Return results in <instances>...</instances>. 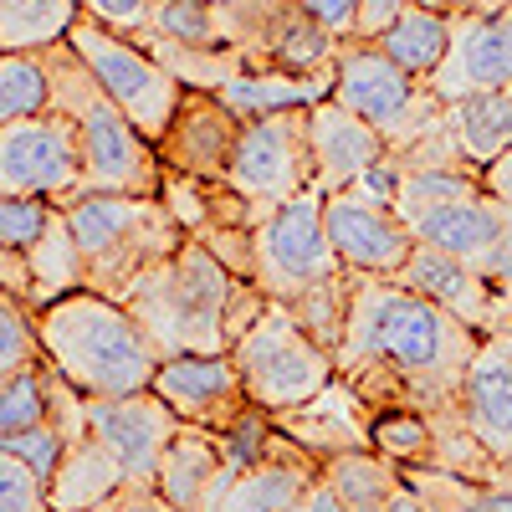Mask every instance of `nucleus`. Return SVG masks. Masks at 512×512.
I'll return each mask as SVG.
<instances>
[{
    "label": "nucleus",
    "mask_w": 512,
    "mask_h": 512,
    "mask_svg": "<svg viewBox=\"0 0 512 512\" xmlns=\"http://www.w3.org/2000/svg\"><path fill=\"white\" fill-rule=\"evenodd\" d=\"M344 272L323 226V190H303L251 226V287L267 303H292Z\"/></svg>",
    "instance_id": "0eeeda50"
},
{
    "label": "nucleus",
    "mask_w": 512,
    "mask_h": 512,
    "mask_svg": "<svg viewBox=\"0 0 512 512\" xmlns=\"http://www.w3.org/2000/svg\"><path fill=\"white\" fill-rule=\"evenodd\" d=\"M333 103H344L359 113L369 128H379L390 149L415 144L420 134H431L441 123V98L431 93V82L410 77L395 67L374 41H344L333 57Z\"/></svg>",
    "instance_id": "6e6552de"
},
{
    "label": "nucleus",
    "mask_w": 512,
    "mask_h": 512,
    "mask_svg": "<svg viewBox=\"0 0 512 512\" xmlns=\"http://www.w3.org/2000/svg\"><path fill=\"white\" fill-rule=\"evenodd\" d=\"M241 123L246 118H267V113H292V108H313L333 98V67L323 72H282V67H246L236 72L226 88L216 93Z\"/></svg>",
    "instance_id": "5701e85b"
},
{
    "label": "nucleus",
    "mask_w": 512,
    "mask_h": 512,
    "mask_svg": "<svg viewBox=\"0 0 512 512\" xmlns=\"http://www.w3.org/2000/svg\"><path fill=\"white\" fill-rule=\"evenodd\" d=\"M431 420L420 410L390 405V410H374L369 415V451H379L384 461L395 466H431Z\"/></svg>",
    "instance_id": "473e14b6"
},
{
    "label": "nucleus",
    "mask_w": 512,
    "mask_h": 512,
    "mask_svg": "<svg viewBox=\"0 0 512 512\" xmlns=\"http://www.w3.org/2000/svg\"><path fill=\"white\" fill-rule=\"evenodd\" d=\"M456 415L502 472H512V323L482 333L472 364L461 374Z\"/></svg>",
    "instance_id": "4468645a"
},
{
    "label": "nucleus",
    "mask_w": 512,
    "mask_h": 512,
    "mask_svg": "<svg viewBox=\"0 0 512 512\" xmlns=\"http://www.w3.org/2000/svg\"><path fill=\"white\" fill-rule=\"evenodd\" d=\"M47 72H52V108L72 118L77 149H82V190H118V195H159L164 164L159 149L139 134L128 113L98 88L93 72L77 62L67 47H47Z\"/></svg>",
    "instance_id": "39448f33"
},
{
    "label": "nucleus",
    "mask_w": 512,
    "mask_h": 512,
    "mask_svg": "<svg viewBox=\"0 0 512 512\" xmlns=\"http://www.w3.org/2000/svg\"><path fill=\"white\" fill-rule=\"evenodd\" d=\"M62 216L77 241L88 287L103 297H118V303L134 292L144 272H154L185 241V231L175 226L159 195L77 190L72 200H62Z\"/></svg>",
    "instance_id": "20e7f679"
},
{
    "label": "nucleus",
    "mask_w": 512,
    "mask_h": 512,
    "mask_svg": "<svg viewBox=\"0 0 512 512\" xmlns=\"http://www.w3.org/2000/svg\"><path fill=\"white\" fill-rule=\"evenodd\" d=\"M108 512H180V507H169L154 482H123V492L108 502Z\"/></svg>",
    "instance_id": "c03bdc74"
},
{
    "label": "nucleus",
    "mask_w": 512,
    "mask_h": 512,
    "mask_svg": "<svg viewBox=\"0 0 512 512\" xmlns=\"http://www.w3.org/2000/svg\"><path fill=\"white\" fill-rule=\"evenodd\" d=\"M349 292H354L349 272H338L333 282H323V287H313V292H303V297H292V303H277V308H287V313L333 354L338 338H344V328H349Z\"/></svg>",
    "instance_id": "72a5a7b5"
},
{
    "label": "nucleus",
    "mask_w": 512,
    "mask_h": 512,
    "mask_svg": "<svg viewBox=\"0 0 512 512\" xmlns=\"http://www.w3.org/2000/svg\"><path fill=\"white\" fill-rule=\"evenodd\" d=\"M512 88V11L492 16H456L446 62L431 72V93L441 103L472 93H507Z\"/></svg>",
    "instance_id": "2eb2a0df"
},
{
    "label": "nucleus",
    "mask_w": 512,
    "mask_h": 512,
    "mask_svg": "<svg viewBox=\"0 0 512 512\" xmlns=\"http://www.w3.org/2000/svg\"><path fill=\"white\" fill-rule=\"evenodd\" d=\"M36 333L47 364L82 400L144 395L154 384L159 349L118 297H103L93 287L62 292L36 308Z\"/></svg>",
    "instance_id": "7ed1b4c3"
},
{
    "label": "nucleus",
    "mask_w": 512,
    "mask_h": 512,
    "mask_svg": "<svg viewBox=\"0 0 512 512\" xmlns=\"http://www.w3.org/2000/svg\"><path fill=\"white\" fill-rule=\"evenodd\" d=\"M118 492H123V472L93 436H77L47 482L52 512H103Z\"/></svg>",
    "instance_id": "393cba45"
},
{
    "label": "nucleus",
    "mask_w": 512,
    "mask_h": 512,
    "mask_svg": "<svg viewBox=\"0 0 512 512\" xmlns=\"http://www.w3.org/2000/svg\"><path fill=\"white\" fill-rule=\"evenodd\" d=\"M241 139V118L216 98V93H195L185 88L175 118L159 134V164L175 175H195V180H226L231 154Z\"/></svg>",
    "instance_id": "6ab92c4d"
},
{
    "label": "nucleus",
    "mask_w": 512,
    "mask_h": 512,
    "mask_svg": "<svg viewBox=\"0 0 512 512\" xmlns=\"http://www.w3.org/2000/svg\"><path fill=\"white\" fill-rule=\"evenodd\" d=\"M123 308L139 318L159 359L175 354H231V344L256 323L267 297L226 262H216L195 236H185L154 272L134 282Z\"/></svg>",
    "instance_id": "f03ea898"
},
{
    "label": "nucleus",
    "mask_w": 512,
    "mask_h": 512,
    "mask_svg": "<svg viewBox=\"0 0 512 512\" xmlns=\"http://www.w3.org/2000/svg\"><path fill=\"white\" fill-rule=\"evenodd\" d=\"M395 282H405V287L420 292V297H431L436 308H446L456 323H466L477 338H482V333H497V328L512 323L502 287L487 282L472 262H461V256H451V251L415 246V251L405 256V267H400Z\"/></svg>",
    "instance_id": "dca6fc26"
},
{
    "label": "nucleus",
    "mask_w": 512,
    "mask_h": 512,
    "mask_svg": "<svg viewBox=\"0 0 512 512\" xmlns=\"http://www.w3.org/2000/svg\"><path fill=\"white\" fill-rule=\"evenodd\" d=\"M318 482H323V461L282 431L262 461L241 466V472H221V487L205 512H292Z\"/></svg>",
    "instance_id": "a211bd4d"
},
{
    "label": "nucleus",
    "mask_w": 512,
    "mask_h": 512,
    "mask_svg": "<svg viewBox=\"0 0 512 512\" xmlns=\"http://www.w3.org/2000/svg\"><path fill=\"white\" fill-rule=\"evenodd\" d=\"M492 11H512V0H472V16H492Z\"/></svg>",
    "instance_id": "8fccbe9b"
},
{
    "label": "nucleus",
    "mask_w": 512,
    "mask_h": 512,
    "mask_svg": "<svg viewBox=\"0 0 512 512\" xmlns=\"http://www.w3.org/2000/svg\"><path fill=\"white\" fill-rule=\"evenodd\" d=\"M231 364L241 374L246 405L267 410L272 420L313 405L338 379L333 354L277 303H267L262 313H256V323L231 344Z\"/></svg>",
    "instance_id": "423d86ee"
},
{
    "label": "nucleus",
    "mask_w": 512,
    "mask_h": 512,
    "mask_svg": "<svg viewBox=\"0 0 512 512\" xmlns=\"http://www.w3.org/2000/svg\"><path fill=\"white\" fill-rule=\"evenodd\" d=\"M400 477H405V472H400ZM384 512H436V507L425 502V497H420V492H415L410 482H400V492L390 497V507H384Z\"/></svg>",
    "instance_id": "49530a36"
},
{
    "label": "nucleus",
    "mask_w": 512,
    "mask_h": 512,
    "mask_svg": "<svg viewBox=\"0 0 512 512\" xmlns=\"http://www.w3.org/2000/svg\"><path fill=\"white\" fill-rule=\"evenodd\" d=\"M512 231V205L477 190L466 200H451V205H436L425 216L410 221V236L415 246H436V251H451L461 262H472L482 272V262L497 251V241Z\"/></svg>",
    "instance_id": "412c9836"
},
{
    "label": "nucleus",
    "mask_w": 512,
    "mask_h": 512,
    "mask_svg": "<svg viewBox=\"0 0 512 512\" xmlns=\"http://www.w3.org/2000/svg\"><path fill=\"white\" fill-rule=\"evenodd\" d=\"M323 482L328 492L338 497V507L344 512H384L390 507V497L400 492V466L384 461L379 451H338L323 461Z\"/></svg>",
    "instance_id": "a878e982"
},
{
    "label": "nucleus",
    "mask_w": 512,
    "mask_h": 512,
    "mask_svg": "<svg viewBox=\"0 0 512 512\" xmlns=\"http://www.w3.org/2000/svg\"><path fill=\"white\" fill-rule=\"evenodd\" d=\"M103 512H108V507H103Z\"/></svg>",
    "instance_id": "864d4df0"
},
{
    "label": "nucleus",
    "mask_w": 512,
    "mask_h": 512,
    "mask_svg": "<svg viewBox=\"0 0 512 512\" xmlns=\"http://www.w3.org/2000/svg\"><path fill=\"white\" fill-rule=\"evenodd\" d=\"M441 128L466 169H482L512 149V93H472L441 108Z\"/></svg>",
    "instance_id": "b1692460"
},
{
    "label": "nucleus",
    "mask_w": 512,
    "mask_h": 512,
    "mask_svg": "<svg viewBox=\"0 0 512 512\" xmlns=\"http://www.w3.org/2000/svg\"><path fill=\"white\" fill-rule=\"evenodd\" d=\"M323 226L344 272H359V277H400L405 256L415 251L410 226L390 205H374L359 190L323 195Z\"/></svg>",
    "instance_id": "ddd939ff"
},
{
    "label": "nucleus",
    "mask_w": 512,
    "mask_h": 512,
    "mask_svg": "<svg viewBox=\"0 0 512 512\" xmlns=\"http://www.w3.org/2000/svg\"><path fill=\"white\" fill-rule=\"evenodd\" d=\"M67 446H72V436L62 431V425L57 420H41V425H31V431H16V436L0 441V456H16L21 466H31L41 482H52V472L62 466Z\"/></svg>",
    "instance_id": "4c0bfd02"
},
{
    "label": "nucleus",
    "mask_w": 512,
    "mask_h": 512,
    "mask_svg": "<svg viewBox=\"0 0 512 512\" xmlns=\"http://www.w3.org/2000/svg\"><path fill=\"white\" fill-rule=\"evenodd\" d=\"M308 149H313V190L323 195L349 190L379 154H390L379 128H369L359 113H349L333 98L308 108Z\"/></svg>",
    "instance_id": "aec40b11"
},
{
    "label": "nucleus",
    "mask_w": 512,
    "mask_h": 512,
    "mask_svg": "<svg viewBox=\"0 0 512 512\" xmlns=\"http://www.w3.org/2000/svg\"><path fill=\"white\" fill-rule=\"evenodd\" d=\"M52 113V72L41 52H0V128Z\"/></svg>",
    "instance_id": "2f4dec72"
},
{
    "label": "nucleus",
    "mask_w": 512,
    "mask_h": 512,
    "mask_svg": "<svg viewBox=\"0 0 512 512\" xmlns=\"http://www.w3.org/2000/svg\"><path fill=\"white\" fill-rule=\"evenodd\" d=\"M82 16L103 21L108 31H123V36H139L149 31V16H154V0H82Z\"/></svg>",
    "instance_id": "ea45409f"
},
{
    "label": "nucleus",
    "mask_w": 512,
    "mask_h": 512,
    "mask_svg": "<svg viewBox=\"0 0 512 512\" xmlns=\"http://www.w3.org/2000/svg\"><path fill=\"white\" fill-rule=\"evenodd\" d=\"M482 190V175L477 169H456V164H405V180H400V195H395V216L410 226L415 216L436 205H451V200H466Z\"/></svg>",
    "instance_id": "7c9ffc66"
},
{
    "label": "nucleus",
    "mask_w": 512,
    "mask_h": 512,
    "mask_svg": "<svg viewBox=\"0 0 512 512\" xmlns=\"http://www.w3.org/2000/svg\"><path fill=\"white\" fill-rule=\"evenodd\" d=\"M400 180H405V164H400V154L390 149V154H379L364 175L349 185V190H359L364 200H374V205H390L395 210V195H400Z\"/></svg>",
    "instance_id": "a19ab883"
},
{
    "label": "nucleus",
    "mask_w": 512,
    "mask_h": 512,
    "mask_svg": "<svg viewBox=\"0 0 512 512\" xmlns=\"http://www.w3.org/2000/svg\"><path fill=\"white\" fill-rule=\"evenodd\" d=\"M502 297H507V313H512V282H502Z\"/></svg>",
    "instance_id": "3c124183"
},
{
    "label": "nucleus",
    "mask_w": 512,
    "mask_h": 512,
    "mask_svg": "<svg viewBox=\"0 0 512 512\" xmlns=\"http://www.w3.org/2000/svg\"><path fill=\"white\" fill-rule=\"evenodd\" d=\"M374 47L390 57L395 67H405L410 77L431 82V72L446 62V47H451V16H436V11H420L410 6L390 31H384Z\"/></svg>",
    "instance_id": "c85d7f7f"
},
{
    "label": "nucleus",
    "mask_w": 512,
    "mask_h": 512,
    "mask_svg": "<svg viewBox=\"0 0 512 512\" xmlns=\"http://www.w3.org/2000/svg\"><path fill=\"white\" fill-rule=\"evenodd\" d=\"M292 512H344V507H338V497L328 492V482H318V487H308V497L297 502Z\"/></svg>",
    "instance_id": "de8ad7c7"
},
{
    "label": "nucleus",
    "mask_w": 512,
    "mask_h": 512,
    "mask_svg": "<svg viewBox=\"0 0 512 512\" xmlns=\"http://www.w3.org/2000/svg\"><path fill=\"white\" fill-rule=\"evenodd\" d=\"M507 93H512V88H507Z\"/></svg>",
    "instance_id": "603ef678"
},
{
    "label": "nucleus",
    "mask_w": 512,
    "mask_h": 512,
    "mask_svg": "<svg viewBox=\"0 0 512 512\" xmlns=\"http://www.w3.org/2000/svg\"><path fill=\"white\" fill-rule=\"evenodd\" d=\"M221 472H226V461H221L216 431L180 425V436L169 441L159 472H154V492L180 512H205L210 497H216V487H221Z\"/></svg>",
    "instance_id": "4be33fe9"
},
{
    "label": "nucleus",
    "mask_w": 512,
    "mask_h": 512,
    "mask_svg": "<svg viewBox=\"0 0 512 512\" xmlns=\"http://www.w3.org/2000/svg\"><path fill=\"white\" fill-rule=\"evenodd\" d=\"M349 282V328L333 349L338 384L369 415L390 405L420 410L425 420L456 415L461 374L482 338L395 277L349 272Z\"/></svg>",
    "instance_id": "f257e3e1"
},
{
    "label": "nucleus",
    "mask_w": 512,
    "mask_h": 512,
    "mask_svg": "<svg viewBox=\"0 0 512 512\" xmlns=\"http://www.w3.org/2000/svg\"><path fill=\"white\" fill-rule=\"evenodd\" d=\"M36 364H47L41 333H36V313L0 282V379H11L21 369H36Z\"/></svg>",
    "instance_id": "c9c22d12"
},
{
    "label": "nucleus",
    "mask_w": 512,
    "mask_h": 512,
    "mask_svg": "<svg viewBox=\"0 0 512 512\" xmlns=\"http://www.w3.org/2000/svg\"><path fill=\"white\" fill-rule=\"evenodd\" d=\"M52 420V369L36 364L11 379H0V441Z\"/></svg>",
    "instance_id": "f704fd0d"
},
{
    "label": "nucleus",
    "mask_w": 512,
    "mask_h": 512,
    "mask_svg": "<svg viewBox=\"0 0 512 512\" xmlns=\"http://www.w3.org/2000/svg\"><path fill=\"white\" fill-rule=\"evenodd\" d=\"M82 190V149L72 118L36 113L0 128V195H41L72 200Z\"/></svg>",
    "instance_id": "9b49d317"
},
{
    "label": "nucleus",
    "mask_w": 512,
    "mask_h": 512,
    "mask_svg": "<svg viewBox=\"0 0 512 512\" xmlns=\"http://www.w3.org/2000/svg\"><path fill=\"white\" fill-rule=\"evenodd\" d=\"M226 185L251 205V216L262 221L282 200L313 190V149H308V108L292 113H267L246 118L241 139L226 169Z\"/></svg>",
    "instance_id": "9d476101"
},
{
    "label": "nucleus",
    "mask_w": 512,
    "mask_h": 512,
    "mask_svg": "<svg viewBox=\"0 0 512 512\" xmlns=\"http://www.w3.org/2000/svg\"><path fill=\"white\" fill-rule=\"evenodd\" d=\"M338 41L328 26H318L308 11H297L292 0H282V11L272 21V36H267V57L262 67H282V72H323L333 67L338 57Z\"/></svg>",
    "instance_id": "bb28decb"
},
{
    "label": "nucleus",
    "mask_w": 512,
    "mask_h": 512,
    "mask_svg": "<svg viewBox=\"0 0 512 512\" xmlns=\"http://www.w3.org/2000/svg\"><path fill=\"white\" fill-rule=\"evenodd\" d=\"M52 216H57V205L41 200V195H0V256L26 262V251L47 236Z\"/></svg>",
    "instance_id": "e433bc0d"
},
{
    "label": "nucleus",
    "mask_w": 512,
    "mask_h": 512,
    "mask_svg": "<svg viewBox=\"0 0 512 512\" xmlns=\"http://www.w3.org/2000/svg\"><path fill=\"white\" fill-rule=\"evenodd\" d=\"M400 472L436 512H512V477L472 482V477L446 472V466H400Z\"/></svg>",
    "instance_id": "c756f323"
},
{
    "label": "nucleus",
    "mask_w": 512,
    "mask_h": 512,
    "mask_svg": "<svg viewBox=\"0 0 512 512\" xmlns=\"http://www.w3.org/2000/svg\"><path fill=\"white\" fill-rule=\"evenodd\" d=\"M82 431L118 461L123 482H154L169 441L180 436V420L154 390H144L113 400H82Z\"/></svg>",
    "instance_id": "f8f14e48"
},
{
    "label": "nucleus",
    "mask_w": 512,
    "mask_h": 512,
    "mask_svg": "<svg viewBox=\"0 0 512 512\" xmlns=\"http://www.w3.org/2000/svg\"><path fill=\"white\" fill-rule=\"evenodd\" d=\"M410 6H415V0H359V11H354V36H349V41H379Z\"/></svg>",
    "instance_id": "79ce46f5"
},
{
    "label": "nucleus",
    "mask_w": 512,
    "mask_h": 512,
    "mask_svg": "<svg viewBox=\"0 0 512 512\" xmlns=\"http://www.w3.org/2000/svg\"><path fill=\"white\" fill-rule=\"evenodd\" d=\"M292 6L308 11L318 26H328L338 41L354 36V11H359V0H292Z\"/></svg>",
    "instance_id": "37998d69"
},
{
    "label": "nucleus",
    "mask_w": 512,
    "mask_h": 512,
    "mask_svg": "<svg viewBox=\"0 0 512 512\" xmlns=\"http://www.w3.org/2000/svg\"><path fill=\"white\" fill-rule=\"evenodd\" d=\"M149 390L175 410L180 425H200V431H226V425L246 410L241 374L231 354H175L159 359Z\"/></svg>",
    "instance_id": "f3484780"
},
{
    "label": "nucleus",
    "mask_w": 512,
    "mask_h": 512,
    "mask_svg": "<svg viewBox=\"0 0 512 512\" xmlns=\"http://www.w3.org/2000/svg\"><path fill=\"white\" fill-rule=\"evenodd\" d=\"M415 6H420V11H436V16H451V21H456V16H466V11H472V0H415Z\"/></svg>",
    "instance_id": "09e8293b"
},
{
    "label": "nucleus",
    "mask_w": 512,
    "mask_h": 512,
    "mask_svg": "<svg viewBox=\"0 0 512 512\" xmlns=\"http://www.w3.org/2000/svg\"><path fill=\"white\" fill-rule=\"evenodd\" d=\"M0 512H52L47 482L16 456H0Z\"/></svg>",
    "instance_id": "58836bf2"
},
{
    "label": "nucleus",
    "mask_w": 512,
    "mask_h": 512,
    "mask_svg": "<svg viewBox=\"0 0 512 512\" xmlns=\"http://www.w3.org/2000/svg\"><path fill=\"white\" fill-rule=\"evenodd\" d=\"M82 16V0H0V52L62 47Z\"/></svg>",
    "instance_id": "cd10ccee"
},
{
    "label": "nucleus",
    "mask_w": 512,
    "mask_h": 512,
    "mask_svg": "<svg viewBox=\"0 0 512 512\" xmlns=\"http://www.w3.org/2000/svg\"><path fill=\"white\" fill-rule=\"evenodd\" d=\"M482 190L487 195H497V200H507L512 205V149L502 154V159H492L487 169H482Z\"/></svg>",
    "instance_id": "a18cd8bd"
},
{
    "label": "nucleus",
    "mask_w": 512,
    "mask_h": 512,
    "mask_svg": "<svg viewBox=\"0 0 512 512\" xmlns=\"http://www.w3.org/2000/svg\"><path fill=\"white\" fill-rule=\"evenodd\" d=\"M67 47L93 72L98 88L128 113V123H134L149 144H159V134L169 128V118H175L185 88L154 62V52L139 47L134 36L108 31L93 16H77V26L67 31Z\"/></svg>",
    "instance_id": "1a4fd4ad"
}]
</instances>
